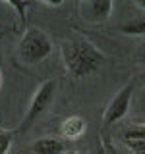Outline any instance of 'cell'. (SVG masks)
Returning <instances> with one entry per match:
<instances>
[{"instance_id": "obj_2", "label": "cell", "mask_w": 145, "mask_h": 154, "mask_svg": "<svg viewBox=\"0 0 145 154\" xmlns=\"http://www.w3.org/2000/svg\"><path fill=\"white\" fill-rule=\"evenodd\" d=\"M50 52H52V42L47 37V33H43L37 27L25 29L18 46V54L25 64H39L41 60L50 56Z\"/></svg>"}, {"instance_id": "obj_11", "label": "cell", "mask_w": 145, "mask_h": 154, "mask_svg": "<svg viewBox=\"0 0 145 154\" xmlns=\"http://www.w3.org/2000/svg\"><path fill=\"white\" fill-rule=\"evenodd\" d=\"M124 144L134 154H145V141H124Z\"/></svg>"}, {"instance_id": "obj_1", "label": "cell", "mask_w": 145, "mask_h": 154, "mask_svg": "<svg viewBox=\"0 0 145 154\" xmlns=\"http://www.w3.org/2000/svg\"><path fill=\"white\" fill-rule=\"evenodd\" d=\"M62 60L74 77L91 75L103 66L105 54L87 38H70L62 42Z\"/></svg>"}, {"instance_id": "obj_4", "label": "cell", "mask_w": 145, "mask_h": 154, "mask_svg": "<svg viewBox=\"0 0 145 154\" xmlns=\"http://www.w3.org/2000/svg\"><path fill=\"white\" fill-rule=\"evenodd\" d=\"M132 93H134V83H128L124 89H120V93L110 100V104L106 106L105 114H103V122L105 125H112L116 122L124 118L128 114L130 108V100H132Z\"/></svg>"}, {"instance_id": "obj_14", "label": "cell", "mask_w": 145, "mask_h": 154, "mask_svg": "<svg viewBox=\"0 0 145 154\" xmlns=\"http://www.w3.org/2000/svg\"><path fill=\"white\" fill-rule=\"evenodd\" d=\"M137 6H139V8H143V10H145V0H139V2H137Z\"/></svg>"}, {"instance_id": "obj_7", "label": "cell", "mask_w": 145, "mask_h": 154, "mask_svg": "<svg viewBox=\"0 0 145 154\" xmlns=\"http://www.w3.org/2000/svg\"><path fill=\"white\" fill-rule=\"evenodd\" d=\"M62 150H64V143H62L60 139H54V137L37 139V141L31 144L33 154H60Z\"/></svg>"}, {"instance_id": "obj_15", "label": "cell", "mask_w": 145, "mask_h": 154, "mask_svg": "<svg viewBox=\"0 0 145 154\" xmlns=\"http://www.w3.org/2000/svg\"><path fill=\"white\" fill-rule=\"evenodd\" d=\"M64 154H77V152H74V150H66Z\"/></svg>"}, {"instance_id": "obj_5", "label": "cell", "mask_w": 145, "mask_h": 154, "mask_svg": "<svg viewBox=\"0 0 145 154\" xmlns=\"http://www.w3.org/2000/svg\"><path fill=\"white\" fill-rule=\"evenodd\" d=\"M79 16L89 23H103L108 19L112 12V2L110 0H83L77 4Z\"/></svg>"}, {"instance_id": "obj_9", "label": "cell", "mask_w": 145, "mask_h": 154, "mask_svg": "<svg viewBox=\"0 0 145 154\" xmlns=\"http://www.w3.org/2000/svg\"><path fill=\"white\" fill-rule=\"evenodd\" d=\"M124 141H145V125H135L124 131Z\"/></svg>"}, {"instance_id": "obj_10", "label": "cell", "mask_w": 145, "mask_h": 154, "mask_svg": "<svg viewBox=\"0 0 145 154\" xmlns=\"http://www.w3.org/2000/svg\"><path fill=\"white\" fill-rule=\"evenodd\" d=\"M12 133H8V131H2L0 129V154H8L10 150V146H12Z\"/></svg>"}, {"instance_id": "obj_13", "label": "cell", "mask_w": 145, "mask_h": 154, "mask_svg": "<svg viewBox=\"0 0 145 154\" xmlns=\"http://www.w3.org/2000/svg\"><path fill=\"white\" fill-rule=\"evenodd\" d=\"M137 58H139V60H141L143 64H145V42L141 45V48H139V52H137Z\"/></svg>"}, {"instance_id": "obj_16", "label": "cell", "mask_w": 145, "mask_h": 154, "mask_svg": "<svg viewBox=\"0 0 145 154\" xmlns=\"http://www.w3.org/2000/svg\"><path fill=\"white\" fill-rule=\"evenodd\" d=\"M0 85H2V73H0Z\"/></svg>"}, {"instance_id": "obj_8", "label": "cell", "mask_w": 145, "mask_h": 154, "mask_svg": "<svg viewBox=\"0 0 145 154\" xmlns=\"http://www.w3.org/2000/svg\"><path fill=\"white\" fill-rule=\"evenodd\" d=\"M120 33H124V35H145V16L128 19L126 23H122Z\"/></svg>"}, {"instance_id": "obj_6", "label": "cell", "mask_w": 145, "mask_h": 154, "mask_svg": "<svg viewBox=\"0 0 145 154\" xmlns=\"http://www.w3.org/2000/svg\"><path fill=\"white\" fill-rule=\"evenodd\" d=\"M87 125H85V119L79 118V116H70V118L64 119V123H62V137L64 139H79L81 135L85 133Z\"/></svg>"}, {"instance_id": "obj_12", "label": "cell", "mask_w": 145, "mask_h": 154, "mask_svg": "<svg viewBox=\"0 0 145 154\" xmlns=\"http://www.w3.org/2000/svg\"><path fill=\"white\" fill-rule=\"evenodd\" d=\"M10 6H12L14 10H18V12H19V17H21V21H25V14H23V12H25V10H29L33 4H31V2H10Z\"/></svg>"}, {"instance_id": "obj_3", "label": "cell", "mask_w": 145, "mask_h": 154, "mask_svg": "<svg viewBox=\"0 0 145 154\" xmlns=\"http://www.w3.org/2000/svg\"><path fill=\"white\" fill-rule=\"evenodd\" d=\"M54 93H56V81L54 79L45 81V83L35 91V94H33V98H31V104H29V110H27L25 118H23L21 125H19V133H25L27 129L35 123V119L45 112L48 108V104L52 102Z\"/></svg>"}]
</instances>
